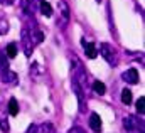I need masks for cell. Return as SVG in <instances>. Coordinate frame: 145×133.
<instances>
[{
  "instance_id": "6da1fadb",
  "label": "cell",
  "mask_w": 145,
  "mask_h": 133,
  "mask_svg": "<svg viewBox=\"0 0 145 133\" xmlns=\"http://www.w3.org/2000/svg\"><path fill=\"white\" fill-rule=\"evenodd\" d=\"M71 86L72 91L78 98L79 104V111L86 110V88H88V74L86 69L83 66V63L72 54L71 56Z\"/></svg>"
},
{
  "instance_id": "7a4b0ae2",
  "label": "cell",
  "mask_w": 145,
  "mask_h": 133,
  "mask_svg": "<svg viewBox=\"0 0 145 133\" xmlns=\"http://www.w3.org/2000/svg\"><path fill=\"white\" fill-rule=\"evenodd\" d=\"M123 128L127 133H144V120H138L135 115H128L123 118Z\"/></svg>"
},
{
  "instance_id": "3957f363",
  "label": "cell",
  "mask_w": 145,
  "mask_h": 133,
  "mask_svg": "<svg viewBox=\"0 0 145 133\" xmlns=\"http://www.w3.org/2000/svg\"><path fill=\"white\" fill-rule=\"evenodd\" d=\"M57 12H59V17H57V20H56V25L64 31V29L68 27V24H69V7H68L66 0H59V3H57Z\"/></svg>"
},
{
  "instance_id": "277c9868",
  "label": "cell",
  "mask_w": 145,
  "mask_h": 133,
  "mask_svg": "<svg viewBox=\"0 0 145 133\" xmlns=\"http://www.w3.org/2000/svg\"><path fill=\"white\" fill-rule=\"evenodd\" d=\"M100 54L105 57V61L110 66H116L118 64V56H116V51H115V47L111 44H108V42L100 44Z\"/></svg>"
},
{
  "instance_id": "5b68a950",
  "label": "cell",
  "mask_w": 145,
  "mask_h": 133,
  "mask_svg": "<svg viewBox=\"0 0 145 133\" xmlns=\"http://www.w3.org/2000/svg\"><path fill=\"white\" fill-rule=\"evenodd\" d=\"M20 46H22V49H24V54H25L27 57H31L32 52H34V42H32V37H31L27 27H24L22 32H20Z\"/></svg>"
},
{
  "instance_id": "8992f818",
  "label": "cell",
  "mask_w": 145,
  "mask_h": 133,
  "mask_svg": "<svg viewBox=\"0 0 145 133\" xmlns=\"http://www.w3.org/2000/svg\"><path fill=\"white\" fill-rule=\"evenodd\" d=\"M20 8L27 19H34L36 14V0H20Z\"/></svg>"
},
{
  "instance_id": "52a82bcc",
  "label": "cell",
  "mask_w": 145,
  "mask_h": 133,
  "mask_svg": "<svg viewBox=\"0 0 145 133\" xmlns=\"http://www.w3.org/2000/svg\"><path fill=\"white\" fill-rule=\"evenodd\" d=\"M81 44H83V49H84V54L89 57V59H95L98 56V47L93 44V42H88L84 37L81 39Z\"/></svg>"
},
{
  "instance_id": "ba28073f",
  "label": "cell",
  "mask_w": 145,
  "mask_h": 133,
  "mask_svg": "<svg viewBox=\"0 0 145 133\" xmlns=\"http://www.w3.org/2000/svg\"><path fill=\"white\" fill-rule=\"evenodd\" d=\"M121 78H123V81H125V83H128V84H137V83L140 81L138 71H137V69H133V67H130L128 71H125V72L121 74Z\"/></svg>"
},
{
  "instance_id": "9c48e42d",
  "label": "cell",
  "mask_w": 145,
  "mask_h": 133,
  "mask_svg": "<svg viewBox=\"0 0 145 133\" xmlns=\"http://www.w3.org/2000/svg\"><path fill=\"white\" fill-rule=\"evenodd\" d=\"M89 128L95 133L101 132V118H100L98 113H91V116H89Z\"/></svg>"
},
{
  "instance_id": "30bf717a",
  "label": "cell",
  "mask_w": 145,
  "mask_h": 133,
  "mask_svg": "<svg viewBox=\"0 0 145 133\" xmlns=\"http://www.w3.org/2000/svg\"><path fill=\"white\" fill-rule=\"evenodd\" d=\"M0 78H2V81L3 83H7V84H17L19 83V76L14 72V71H5L3 74H0Z\"/></svg>"
},
{
  "instance_id": "8fae6325",
  "label": "cell",
  "mask_w": 145,
  "mask_h": 133,
  "mask_svg": "<svg viewBox=\"0 0 145 133\" xmlns=\"http://www.w3.org/2000/svg\"><path fill=\"white\" fill-rule=\"evenodd\" d=\"M17 51H19L17 42H8L7 47H5V56H7V59H14V57L17 56Z\"/></svg>"
},
{
  "instance_id": "7c38bea8",
  "label": "cell",
  "mask_w": 145,
  "mask_h": 133,
  "mask_svg": "<svg viewBox=\"0 0 145 133\" xmlns=\"http://www.w3.org/2000/svg\"><path fill=\"white\" fill-rule=\"evenodd\" d=\"M8 115L10 116H17L19 115V103H17L15 98H10V101H8Z\"/></svg>"
},
{
  "instance_id": "4fadbf2b",
  "label": "cell",
  "mask_w": 145,
  "mask_h": 133,
  "mask_svg": "<svg viewBox=\"0 0 145 133\" xmlns=\"http://www.w3.org/2000/svg\"><path fill=\"white\" fill-rule=\"evenodd\" d=\"M8 32V20H7V15L0 12V35Z\"/></svg>"
},
{
  "instance_id": "5bb4252c",
  "label": "cell",
  "mask_w": 145,
  "mask_h": 133,
  "mask_svg": "<svg viewBox=\"0 0 145 133\" xmlns=\"http://www.w3.org/2000/svg\"><path fill=\"white\" fill-rule=\"evenodd\" d=\"M39 7H40V12L46 15V17H52V7H51V3L49 2H40L39 3Z\"/></svg>"
},
{
  "instance_id": "9a60e30c",
  "label": "cell",
  "mask_w": 145,
  "mask_h": 133,
  "mask_svg": "<svg viewBox=\"0 0 145 133\" xmlns=\"http://www.w3.org/2000/svg\"><path fill=\"white\" fill-rule=\"evenodd\" d=\"M93 91L96 93V95H100V96H103L105 93H106V86L101 83V81H95L93 83Z\"/></svg>"
},
{
  "instance_id": "2e32d148",
  "label": "cell",
  "mask_w": 145,
  "mask_h": 133,
  "mask_svg": "<svg viewBox=\"0 0 145 133\" xmlns=\"http://www.w3.org/2000/svg\"><path fill=\"white\" fill-rule=\"evenodd\" d=\"M39 72L44 74V69L39 66V63H32V66H31V76L37 79V78H39Z\"/></svg>"
},
{
  "instance_id": "e0dca14e",
  "label": "cell",
  "mask_w": 145,
  "mask_h": 133,
  "mask_svg": "<svg viewBox=\"0 0 145 133\" xmlns=\"http://www.w3.org/2000/svg\"><path fill=\"white\" fill-rule=\"evenodd\" d=\"M121 103H123V104H130V103H132V91H130L128 88H125V89L121 91Z\"/></svg>"
},
{
  "instance_id": "ac0fdd59",
  "label": "cell",
  "mask_w": 145,
  "mask_h": 133,
  "mask_svg": "<svg viewBox=\"0 0 145 133\" xmlns=\"http://www.w3.org/2000/svg\"><path fill=\"white\" fill-rule=\"evenodd\" d=\"M144 111H145V98L140 96L138 101H137V113L138 115H144Z\"/></svg>"
},
{
  "instance_id": "d6986e66",
  "label": "cell",
  "mask_w": 145,
  "mask_h": 133,
  "mask_svg": "<svg viewBox=\"0 0 145 133\" xmlns=\"http://www.w3.org/2000/svg\"><path fill=\"white\" fill-rule=\"evenodd\" d=\"M39 133H54V128L51 123H44L39 126Z\"/></svg>"
},
{
  "instance_id": "ffe728a7",
  "label": "cell",
  "mask_w": 145,
  "mask_h": 133,
  "mask_svg": "<svg viewBox=\"0 0 145 133\" xmlns=\"http://www.w3.org/2000/svg\"><path fill=\"white\" fill-rule=\"evenodd\" d=\"M0 128H2V132H3V133H8L10 126H8V121H7V118H0Z\"/></svg>"
},
{
  "instance_id": "44dd1931",
  "label": "cell",
  "mask_w": 145,
  "mask_h": 133,
  "mask_svg": "<svg viewBox=\"0 0 145 133\" xmlns=\"http://www.w3.org/2000/svg\"><path fill=\"white\" fill-rule=\"evenodd\" d=\"M68 133H86L81 126H72V128H69V132Z\"/></svg>"
},
{
  "instance_id": "7402d4cb",
  "label": "cell",
  "mask_w": 145,
  "mask_h": 133,
  "mask_svg": "<svg viewBox=\"0 0 145 133\" xmlns=\"http://www.w3.org/2000/svg\"><path fill=\"white\" fill-rule=\"evenodd\" d=\"M25 133H39V126H37V125H31Z\"/></svg>"
},
{
  "instance_id": "603a6c76",
  "label": "cell",
  "mask_w": 145,
  "mask_h": 133,
  "mask_svg": "<svg viewBox=\"0 0 145 133\" xmlns=\"http://www.w3.org/2000/svg\"><path fill=\"white\" fill-rule=\"evenodd\" d=\"M12 2H14V0H0V3H2V5H10Z\"/></svg>"
}]
</instances>
